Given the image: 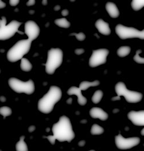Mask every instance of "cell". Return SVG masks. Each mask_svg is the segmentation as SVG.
Returning <instances> with one entry per match:
<instances>
[{
  "mask_svg": "<svg viewBox=\"0 0 144 151\" xmlns=\"http://www.w3.org/2000/svg\"><path fill=\"white\" fill-rule=\"evenodd\" d=\"M52 131L53 136L46 137L52 144H54L55 139L70 142L75 137L70 121L66 116L60 117L59 121L52 126Z\"/></svg>",
  "mask_w": 144,
  "mask_h": 151,
  "instance_id": "1",
  "label": "cell"
},
{
  "mask_svg": "<svg viewBox=\"0 0 144 151\" xmlns=\"http://www.w3.org/2000/svg\"><path fill=\"white\" fill-rule=\"evenodd\" d=\"M61 89L56 86H52L49 92L38 101V110L43 113H50L52 111L54 105L61 99Z\"/></svg>",
  "mask_w": 144,
  "mask_h": 151,
  "instance_id": "2",
  "label": "cell"
},
{
  "mask_svg": "<svg viewBox=\"0 0 144 151\" xmlns=\"http://www.w3.org/2000/svg\"><path fill=\"white\" fill-rule=\"evenodd\" d=\"M32 41L28 39L21 40L17 42L8 51L7 58L11 63H15L23 58L30 50Z\"/></svg>",
  "mask_w": 144,
  "mask_h": 151,
  "instance_id": "3",
  "label": "cell"
},
{
  "mask_svg": "<svg viewBox=\"0 0 144 151\" xmlns=\"http://www.w3.org/2000/svg\"><path fill=\"white\" fill-rule=\"evenodd\" d=\"M63 52L60 49L52 48L48 51L46 72L49 75H52L55 70L61 66L63 61Z\"/></svg>",
  "mask_w": 144,
  "mask_h": 151,
  "instance_id": "4",
  "label": "cell"
},
{
  "mask_svg": "<svg viewBox=\"0 0 144 151\" xmlns=\"http://www.w3.org/2000/svg\"><path fill=\"white\" fill-rule=\"evenodd\" d=\"M6 24V19L5 17H2V19L0 20V40L9 39L14 36L16 32L23 34L19 30V28L22 24V23L13 20L8 25Z\"/></svg>",
  "mask_w": 144,
  "mask_h": 151,
  "instance_id": "5",
  "label": "cell"
},
{
  "mask_svg": "<svg viewBox=\"0 0 144 151\" xmlns=\"http://www.w3.org/2000/svg\"><path fill=\"white\" fill-rule=\"evenodd\" d=\"M8 84L10 87L17 93H25L28 95H31L35 91L34 83L32 80L23 82L12 77L9 80Z\"/></svg>",
  "mask_w": 144,
  "mask_h": 151,
  "instance_id": "6",
  "label": "cell"
},
{
  "mask_svg": "<svg viewBox=\"0 0 144 151\" xmlns=\"http://www.w3.org/2000/svg\"><path fill=\"white\" fill-rule=\"evenodd\" d=\"M115 91L118 96H124L126 101L129 103H138L141 101L143 98L142 93L138 92L128 90L126 88L125 84L122 82H119L116 84Z\"/></svg>",
  "mask_w": 144,
  "mask_h": 151,
  "instance_id": "7",
  "label": "cell"
},
{
  "mask_svg": "<svg viewBox=\"0 0 144 151\" xmlns=\"http://www.w3.org/2000/svg\"><path fill=\"white\" fill-rule=\"evenodd\" d=\"M115 31L118 37L122 39L135 38L144 39V29L139 31L133 27H128L122 24H118L115 27Z\"/></svg>",
  "mask_w": 144,
  "mask_h": 151,
  "instance_id": "8",
  "label": "cell"
},
{
  "mask_svg": "<svg viewBox=\"0 0 144 151\" xmlns=\"http://www.w3.org/2000/svg\"><path fill=\"white\" fill-rule=\"evenodd\" d=\"M109 51L105 49L93 51L92 55L89 61L90 66L92 68H95L105 63Z\"/></svg>",
  "mask_w": 144,
  "mask_h": 151,
  "instance_id": "9",
  "label": "cell"
},
{
  "mask_svg": "<svg viewBox=\"0 0 144 151\" xmlns=\"http://www.w3.org/2000/svg\"><path fill=\"white\" fill-rule=\"evenodd\" d=\"M140 142L138 137H131L125 139L121 134H118L115 137V144L118 148L120 150H128L137 145Z\"/></svg>",
  "mask_w": 144,
  "mask_h": 151,
  "instance_id": "10",
  "label": "cell"
},
{
  "mask_svg": "<svg viewBox=\"0 0 144 151\" xmlns=\"http://www.w3.org/2000/svg\"><path fill=\"white\" fill-rule=\"evenodd\" d=\"M25 33L28 37V39L32 41L38 37L40 34L39 26L34 21H28L24 27Z\"/></svg>",
  "mask_w": 144,
  "mask_h": 151,
  "instance_id": "11",
  "label": "cell"
},
{
  "mask_svg": "<svg viewBox=\"0 0 144 151\" xmlns=\"http://www.w3.org/2000/svg\"><path fill=\"white\" fill-rule=\"evenodd\" d=\"M144 114L143 110L140 111H131L129 113L128 116L134 125L136 126H144Z\"/></svg>",
  "mask_w": 144,
  "mask_h": 151,
  "instance_id": "12",
  "label": "cell"
},
{
  "mask_svg": "<svg viewBox=\"0 0 144 151\" xmlns=\"http://www.w3.org/2000/svg\"><path fill=\"white\" fill-rule=\"evenodd\" d=\"M67 94L69 95H76L78 98V102L81 106L85 105L87 102V99L81 93V90L76 87H72L69 88L67 91Z\"/></svg>",
  "mask_w": 144,
  "mask_h": 151,
  "instance_id": "13",
  "label": "cell"
},
{
  "mask_svg": "<svg viewBox=\"0 0 144 151\" xmlns=\"http://www.w3.org/2000/svg\"><path fill=\"white\" fill-rule=\"evenodd\" d=\"M90 114L93 118H99L102 121H105L107 119L108 115L105 111L99 107H93L91 109Z\"/></svg>",
  "mask_w": 144,
  "mask_h": 151,
  "instance_id": "14",
  "label": "cell"
},
{
  "mask_svg": "<svg viewBox=\"0 0 144 151\" xmlns=\"http://www.w3.org/2000/svg\"><path fill=\"white\" fill-rule=\"evenodd\" d=\"M95 26L100 33L105 35H108L111 34V29L109 24L102 19H99L96 21Z\"/></svg>",
  "mask_w": 144,
  "mask_h": 151,
  "instance_id": "15",
  "label": "cell"
},
{
  "mask_svg": "<svg viewBox=\"0 0 144 151\" xmlns=\"http://www.w3.org/2000/svg\"><path fill=\"white\" fill-rule=\"evenodd\" d=\"M105 9L112 18H117L119 16V11L115 4L110 2H107L105 5Z\"/></svg>",
  "mask_w": 144,
  "mask_h": 151,
  "instance_id": "16",
  "label": "cell"
},
{
  "mask_svg": "<svg viewBox=\"0 0 144 151\" xmlns=\"http://www.w3.org/2000/svg\"><path fill=\"white\" fill-rule=\"evenodd\" d=\"M100 84V82L97 80L94 81L93 82H89V81H82L80 84V89L81 90L85 91L88 88L91 87H95L97 86Z\"/></svg>",
  "mask_w": 144,
  "mask_h": 151,
  "instance_id": "17",
  "label": "cell"
},
{
  "mask_svg": "<svg viewBox=\"0 0 144 151\" xmlns=\"http://www.w3.org/2000/svg\"><path fill=\"white\" fill-rule=\"evenodd\" d=\"M24 136H21L20 141L17 142L16 145V151H28V147L26 143L24 142Z\"/></svg>",
  "mask_w": 144,
  "mask_h": 151,
  "instance_id": "18",
  "label": "cell"
},
{
  "mask_svg": "<svg viewBox=\"0 0 144 151\" xmlns=\"http://www.w3.org/2000/svg\"><path fill=\"white\" fill-rule=\"evenodd\" d=\"M20 68L24 72H29L32 69V65L27 59L23 58L21 60Z\"/></svg>",
  "mask_w": 144,
  "mask_h": 151,
  "instance_id": "19",
  "label": "cell"
},
{
  "mask_svg": "<svg viewBox=\"0 0 144 151\" xmlns=\"http://www.w3.org/2000/svg\"><path fill=\"white\" fill-rule=\"evenodd\" d=\"M131 51V49L129 46H122L119 48L117 51V54L120 57H124L128 55Z\"/></svg>",
  "mask_w": 144,
  "mask_h": 151,
  "instance_id": "20",
  "label": "cell"
},
{
  "mask_svg": "<svg viewBox=\"0 0 144 151\" xmlns=\"http://www.w3.org/2000/svg\"><path fill=\"white\" fill-rule=\"evenodd\" d=\"M55 24H57L59 27L67 28L70 26V23L66 20L65 18H62V19H56L54 22Z\"/></svg>",
  "mask_w": 144,
  "mask_h": 151,
  "instance_id": "21",
  "label": "cell"
},
{
  "mask_svg": "<svg viewBox=\"0 0 144 151\" xmlns=\"http://www.w3.org/2000/svg\"><path fill=\"white\" fill-rule=\"evenodd\" d=\"M144 1L143 0H133L131 2L132 8L136 11L140 10L144 7Z\"/></svg>",
  "mask_w": 144,
  "mask_h": 151,
  "instance_id": "22",
  "label": "cell"
},
{
  "mask_svg": "<svg viewBox=\"0 0 144 151\" xmlns=\"http://www.w3.org/2000/svg\"><path fill=\"white\" fill-rule=\"evenodd\" d=\"M103 96V93L102 91L100 90L96 91L92 96V101L95 104L99 103L101 101V99H102Z\"/></svg>",
  "mask_w": 144,
  "mask_h": 151,
  "instance_id": "23",
  "label": "cell"
},
{
  "mask_svg": "<svg viewBox=\"0 0 144 151\" xmlns=\"http://www.w3.org/2000/svg\"><path fill=\"white\" fill-rule=\"evenodd\" d=\"M91 132L92 135H99L103 133L104 129L102 127L99 126L96 124H94L92 126Z\"/></svg>",
  "mask_w": 144,
  "mask_h": 151,
  "instance_id": "24",
  "label": "cell"
},
{
  "mask_svg": "<svg viewBox=\"0 0 144 151\" xmlns=\"http://www.w3.org/2000/svg\"><path fill=\"white\" fill-rule=\"evenodd\" d=\"M12 114V110L8 107H2L0 108V114L4 116L5 118V117L11 115Z\"/></svg>",
  "mask_w": 144,
  "mask_h": 151,
  "instance_id": "25",
  "label": "cell"
},
{
  "mask_svg": "<svg viewBox=\"0 0 144 151\" xmlns=\"http://www.w3.org/2000/svg\"><path fill=\"white\" fill-rule=\"evenodd\" d=\"M142 52V50H138L136 51V54L135 55V56L134 57L133 59L134 60L138 63H144V58H142V57H140V54Z\"/></svg>",
  "mask_w": 144,
  "mask_h": 151,
  "instance_id": "26",
  "label": "cell"
},
{
  "mask_svg": "<svg viewBox=\"0 0 144 151\" xmlns=\"http://www.w3.org/2000/svg\"><path fill=\"white\" fill-rule=\"evenodd\" d=\"M70 36L72 35H75L76 36V38L80 40V41H83L85 39V35L84 34H83L82 32H80L79 34H76V33H72L71 34H70Z\"/></svg>",
  "mask_w": 144,
  "mask_h": 151,
  "instance_id": "27",
  "label": "cell"
},
{
  "mask_svg": "<svg viewBox=\"0 0 144 151\" xmlns=\"http://www.w3.org/2000/svg\"><path fill=\"white\" fill-rule=\"evenodd\" d=\"M19 1H18V0H11V1H9V3H10V5H11V6H16L19 3Z\"/></svg>",
  "mask_w": 144,
  "mask_h": 151,
  "instance_id": "28",
  "label": "cell"
},
{
  "mask_svg": "<svg viewBox=\"0 0 144 151\" xmlns=\"http://www.w3.org/2000/svg\"><path fill=\"white\" fill-rule=\"evenodd\" d=\"M75 52L77 55H81V54L85 52V50L83 49H76Z\"/></svg>",
  "mask_w": 144,
  "mask_h": 151,
  "instance_id": "29",
  "label": "cell"
},
{
  "mask_svg": "<svg viewBox=\"0 0 144 151\" xmlns=\"http://www.w3.org/2000/svg\"><path fill=\"white\" fill-rule=\"evenodd\" d=\"M35 3V1L34 0H30V1H28L27 3V6H32V5H34Z\"/></svg>",
  "mask_w": 144,
  "mask_h": 151,
  "instance_id": "30",
  "label": "cell"
},
{
  "mask_svg": "<svg viewBox=\"0 0 144 151\" xmlns=\"http://www.w3.org/2000/svg\"><path fill=\"white\" fill-rule=\"evenodd\" d=\"M62 15L63 16H67L68 15V14H69V11L67 10V9H64V10H63L62 11Z\"/></svg>",
  "mask_w": 144,
  "mask_h": 151,
  "instance_id": "31",
  "label": "cell"
},
{
  "mask_svg": "<svg viewBox=\"0 0 144 151\" xmlns=\"http://www.w3.org/2000/svg\"><path fill=\"white\" fill-rule=\"evenodd\" d=\"M6 6V4L0 0V9H2Z\"/></svg>",
  "mask_w": 144,
  "mask_h": 151,
  "instance_id": "32",
  "label": "cell"
},
{
  "mask_svg": "<svg viewBox=\"0 0 144 151\" xmlns=\"http://www.w3.org/2000/svg\"><path fill=\"white\" fill-rule=\"evenodd\" d=\"M35 130V126H31L28 129V130L29 132H32Z\"/></svg>",
  "mask_w": 144,
  "mask_h": 151,
  "instance_id": "33",
  "label": "cell"
},
{
  "mask_svg": "<svg viewBox=\"0 0 144 151\" xmlns=\"http://www.w3.org/2000/svg\"><path fill=\"white\" fill-rule=\"evenodd\" d=\"M60 8H61L60 6L57 5V6H55L54 7V10H55V11H59V10L60 9Z\"/></svg>",
  "mask_w": 144,
  "mask_h": 151,
  "instance_id": "34",
  "label": "cell"
},
{
  "mask_svg": "<svg viewBox=\"0 0 144 151\" xmlns=\"http://www.w3.org/2000/svg\"><path fill=\"white\" fill-rule=\"evenodd\" d=\"M85 144V141H81L79 143V145L80 146H83Z\"/></svg>",
  "mask_w": 144,
  "mask_h": 151,
  "instance_id": "35",
  "label": "cell"
},
{
  "mask_svg": "<svg viewBox=\"0 0 144 151\" xmlns=\"http://www.w3.org/2000/svg\"><path fill=\"white\" fill-rule=\"evenodd\" d=\"M0 101H1L2 102H4L6 101V99L4 96H1V97H0Z\"/></svg>",
  "mask_w": 144,
  "mask_h": 151,
  "instance_id": "36",
  "label": "cell"
},
{
  "mask_svg": "<svg viewBox=\"0 0 144 151\" xmlns=\"http://www.w3.org/2000/svg\"><path fill=\"white\" fill-rule=\"evenodd\" d=\"M120 97H119V96H117V97H114V98H112V101H117V100H120Z\"/></svg>",
  "mask_w": 144,
  "mask_h": 151,
  "instance_id": "37",
  "label": "cell"
},
{
  "mask_svg": "<svg viewBox=\"0 0 144 151\" xmlns=\"http://www.w3.org/2000/svg\"><path fill=\"white\" fill-rule=\"evenodd\" d=\"M72 102V98H70V99H69L67 101V103L68 104H71Z\"/></svg>",
  "mask_w": 144,
  "mask_h": 151,
  "instance_id": "38",
  "label": "cell"
},
{
  "mask_svg": "<svg viewBox=\"0 0 144 151\" xmlns=\"http://www.w3.org/2000/svg\"><path fill=\"white\" fill-rule=\"evenodd\" d=\"M141 134L143 135V136H144V129L142 130V131H141Z\"/></svg>",
  "mask_w": 144,
  "mask_h": 151,
  "instance_id": "39",
  "label": "cell"
},
{
  "mask_svg": "<svg viewBox=\"0 0 144 151\" xmlns=\"http://www.w3.org/2000/svg\"><path fill=\"white\" fill-rule=\"evenodd\" d=\"M117 111H118V109H117V110H115H115L113 111V112H114V113H115V112H117Z\"/></svg>",
  "mask_w": 144,
  "mask_h": 151,
  "instance_id": "40",
  "label": "cell"
},
{
  "mask_svg": "<svg viewBox=\"0 0 144 151\" xmlns=\"http://www.w3.org/2000/svg\"><path fill=\"white\" fill-rule=\"evenodd\" d=\"M93 151V150H92V151Z\"/></svg>",
  "mask_w": 144,
  "mask_h": 151,
  "instance_id": "41",
  "label": "cell"
}]
</instances>
